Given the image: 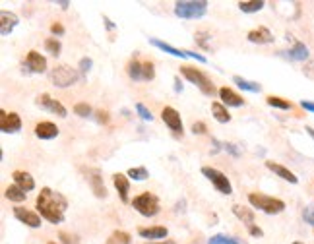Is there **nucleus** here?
<instances>
[{
    "mask_svg": "<svg viewBox=\"0 0 314 244\" xmlns=\"http://www.w3.org/2000/svg\"><path fill=\"white\" fill-rule=\"evenodd\" d=\"M35 207L39 211V215L47 219L49 223L53 225H59L64 221V215H66V209H68V200L57 192L53 188H41L37 200H35Z\"/></svg>",
    "mask_w": 314,
    "mask_h": 244,
    "instance_id": "obj_1",
    "label": "nucleus"
},
{
    "mask_svg": "<svg viewBox=\"0 0 314 244\" xmlns=\"http://www.w3.org/2000/svg\"><path fill=\"white\" fill-rule=\"evenodd\" d=\"M248 203L268 213V215H279L285 211V201L279 200V198H273V196H268V194H262V192H250L248 194Z\"/></svg>",
    "mask_w": 314,
    "mask_h": 244,
    "instance_id": "obj_2",
    "label": "nucleus"
},
{
    "mask_svg": "<svg viewBox=\"0 0 314 244\" xmlns=\"http://www.w3.org/2000/svg\"><path fill=\"white\" fill-rule=\"evenodd\" d=\"M208 12L206 0H179L175 2V16L180 20H198Z\"/></svg>",
    "mask_w": 314,
    "mask_h": 244,
    "instance_id": "obj_3",
    "label": "nucleus"
},
{
    "mask_svg": "<svg viewBox=\"0 0 314 244\" xmlns=\"http://www.w3.org/2000/svg\"><path fill=\"white\" fill-rule=\"evenodd\" d=\"M180 74L190 82V84H194L204 95H208V97H213L215 93H219L217 89H215V86H213V82L209 80L206 74L202 72V70H198V68H194V66H182L180 68Z\"/></svg>",
    "mask_w": 314,
    "mask_h": 244,
    "instance_id": "obj_4",
    "label": "nucleus"
},
{
    "mask_svg": "<svg viewBox=\"0 0 314 244\" xmlns=\"http://www.w3.org/2000/svg\"><path fill=\"white\" fill-rule=\"evenodd\" d=\"M126 74L134 82H151L155 78V66L151 60H140L134 57L126 64Z\"/></svg>",
    "mask_w": 314,
    "mask_h": 244,
    "instance_id": "obj_5",
    "label": "nucleus"
},
{
    "mask_svg": "<svg viewBox=\"0 0 314 244\" xmlns=\"http://www.w3.org/2000/svg\"><path fill=\"white\" fill-rule=\"evenodd\" d=\"M132 207L144 217H155L161 211L159 198L155 194H151V192H144V194L136 196L134 200H132Z\"/></svg>",
    "mask_w": 314,
    "mask_h": 244,
    "instance_id": "obj_6",
    "label": "nucleus"
},
{
    "mask_svg": "<svg viewBox=\"0 0 314 244\" xmlns=\"http://www.w3.org/2000/svg\"><path fill=\"white\" fill-rule=\"evenodd\" d=\"M49 78H51V84L57 87H70L74 86L76 82L80 80V72L76 68H70L66 64H60V66H55L51 72H49Z\"/></svg>",
    "mask_w": 314,
    "mask_h": 244,
    "instance_id": "obj_7",
    "label": "nucleus"
},
{
    "mask_svg": "<svg viewBox=\"0 0 314 244\" xmlns=\"http://www.w3.org/2000/svg\"><path fill=\"white\" fill-rule=\"evenodd\" d=\"M202 174L208 178L211 184H213V188H215L217 192H221V194H225V196L233 194V186H231L227 174H223L219 169H213V167H202Z\"/></svg>",
    "mask_w": 314,
    "mask_h": 244,
    "instance_id": "obj_8",
    "label": "nucleus"
},
{
    "mask_svg": "<svg viewBox=\"0 0 314 244\" xmlns=\"http://www.w3.org/2000/svg\"><path fill=\"white\" fill-rule=\"evenodd\" d=\"M35 103H37L41 109H45V111H49V113H53V115L60 116V118H66V116H68L66 107H64L60 101L53 99L49 93H41V95L35 99Z\"/></svg>",
    "mask_w": 314,
    "mask_h": 244,
    "instance_id": "obj_9",
    "label": "nucleus"
},
{
    "mask_svg": "<svg viewBox=\"0 0 314 244\" xmlns=\"http://www.w3.org/2000/svg\"><path fill=\"white\" fill-rule=\"evenodd\" d=\"M84 174H86V180L90 182L91 192L97 196V198H107V188H105L103 176H101V171L99 169H84Z\"/></svg>",
    "mask_w": 314,
    "mask_h": 244,
    "instance_id": "obj_10",
    "label": "nucleus"
},
{
    "mask_svg": "<svg viewBox=\"0 0 314 244\" xmlns=\"http://www.w3.org/2000/svg\"><path fill=\"white\" fill-rule=\"evenodd\" d=\"M14 217L20 223H24L26 227H30V229H39L41 227V219H43L39 213L31 211L28 207H22V205L14 207Z\"/></svg>",
    "mask_w": 314,
    "mask_h": 244,
    "instance_id": "obj_11",
    "label": "nucleus"
},
{
    "mask_svg": "<svg viewBox=\"0 0 314 244\" xmlns=\"http://www.w3.org/2000/svg\"><path fill=\"white\" fill-rule=\"evenodd\" d=\"M24 66L28 68V74H43L47 72V58L39 53V51H30L28 57H26V62Z\"/></svg>",
    "mask_w": 314,
    "mask_h": 244,
    "instance_id": "obj_12",
    "label": "nucleus"
},
{
    "mask_svg": "<svg viewBox=\"0 0 314 244\" xmlns=\"http://www.w3.org/2000/svg\"><path fill=\"white\" fill-rule=\"evenodd\" d=\"M0 130L4 134H16L22 130V118L18 113H8V111H0Z\"/></svg>",
    "mask_w": 314,
    "mask_h": 244,
    "instance_id": "obj_13",
    "label": "nucleus"
},
{
    "mask_svg": "<svg viewBox=\"0 0 314 244\" xmlns=\"http://www.w3.org/2000/svg\"><path fill=\"white\" fill-rule=\"evenodd\" d=\"M161 118H163V122L169 126V130L173 132V134H177V136H182V120H180V115L177 109H173V107H165L163 111H161Z\"/></svg>",
    "mask_w": 314,
    "mask_h": 244,
    "instance_id": "obj_14",
    "label": "nucleus"
},
{
    "mask_svg": "<svg viewBox=\"0 0 314 244\" xmlns=\"http://www.w3.org/2000/svg\"><path fill=\"white\" fill-rule=\"evenodd\" d=\"M138 234L142 238H146L148 242H157V240H167V234L169 230L163 225H157V227H140Z\"/></svg>",
    "mask_w": 314,
    "mask_h": 244,
    "instance_id": "obj_15",
    "label": "nucleus"
},
{
    "mask_svg": "<svg viewBox=\"0 0 314 244\" xmlns=\"http://www.w3.org/2000/svg\"><path fill=\"white\" fill-rule=\"evenodd\" d=\"M33 132H35V136H37L39 140H53V138H57L60 134L59 126H57L55 122H49V120L37 122Z\"/></svg>",
    "mask_w": 314,
    "mask_h": 244,
    "instance_id": "obj_16",
    "label": "nucleus"
},
{
    "mask_svg": "<svg viewBox=\"0 0 314 244\" xmlns=\"http://www.w3.org/2000/svg\"><path fill=\"white\" fill-rule=\"evenodd\" d=\"M246 39L256 45H269L273 43V33L268 28H256L246 33Z\"/></svg>",
    "mask_w": 314,
    "mask_h": 244,
    "instance_id": "obj_17",
    "label": "nucleus"
},
{
    "mask_svg": "<svg viewBox=\"0 0 314 244\" xmlns=\"http://www.w3.org/2000/svg\"><path fill=\"white\" fill-rule=\"evenodd\" d=\"M18 24H20V18H18L14 12H8V10H2V12H0V33H2L4 37L10 35Z\"/></svg>",
    "mask_w": 314,
    "mask_h": 244,
    "instance_id": "obj_18",
    "label": "nucleus"
},
{
    "mask_svg": "<svg viewBox=\"0 0 314 244\" xmlns=\"http://www.w3.org/2000/svg\"><path fill=\"white\" fill-rule=\"evenodd\" d=\"M217 95H219V99H221L225 107H244V99L237 91H233L231 87H221Z\"/></svg>",
    "mask_w": 314,
    "mask_h": 244,
    "instance_id": "obj_19",
    "label": "nucleus"
},
{
    "mask_svg": "<svg viewBox=\"0 0 314 244\" xmlns=\"http://www.w3.org/2000/svg\"><path fill=\"white\" fill-rule=\"evenodd\" d=\"M266 167H268L273 174H277L279 178H283V180L291 182V184H297V182H299V178H297V174H295V172H291L287 167L279 165V163H275V161H266Z\"/></svg>",
    "mask_w": 314,
    "mask_h": 244,
    "instance_id": "obj_20",
    "label": "nucleus"
},
{
    "mask_svg": "<svg viewBox=\"0 0 314 244\" xmlns=\"http://www.w3.org/2000/svg\"><path fill=\"white\" fill-rule=\"evenodd\" d=\"M113 184H115L117 192H119L120 200L124 201V203H128V192H130V180H128V176L122 174V172H115L113 174Z\"/></svg>",
    "mask_w": 314,
    "mask_h": 244,
    "instance_id": "obj_21",
    "label": "nucleus"
},
{
    "mask_svg": "<svg viewBox=\"0 0 314 244\" xmlns=\"http://www.w3.org/2000/svg\"><path fill=\"white\" fill-rule=\"evenodd\" d=\"M12 178H14V184L24 188L26 192H31L35 188V180H33V176L28 171H14L12 172Z\"/></svg>",
    "mask_w": 314,
    "mask_h": 244,
    "instance_id": "obj_22",
    "label": "nucleus"
},
{
    "mask_svg": "<svg viewBox=\"0 0 314 244\" xmlns=\"http://www.w3.org/2000/svg\"><path fill=\"white\" fill-rule=\"evenodd\" d=\"M150 45H153L155 49L163 51V53H169L171 57H177V58H188V53L186 51H180V49H175L173 45L165 43L161 39H150Z\"/></svg>",
    "mask_w": 314,
    "mask_h": 244,
    "instance_id": "obj_23",
    "label": "nucleus"
},
{
    "mask_svg": "<svg viewBox=\"0 0 314 244\" xmlns=\"http://www.w3.org/2000/svg\"><path fill=\"white\" fill-rule=\"evenodd\" d=\"M233 213H235V217L237 219H240L246 227H252L254 225V211L250 209V207H242V205H233Z\"/></svg>",
    "mask_w": 314,
    "mask_h": 244,
    "instance_id": "obj_24",
    "label": "nucleus"
},
{
    "mask_svg": "<svg viewBox=\"0 0 314 244\" xmlns=\"http://www.w3.org/2000/svg\"><path fill=\"white\" fill-rule=\"evenodd\" d=\"M283 53H287V57L291 58V60H299V62L308 60V47L304 43H300V41H297V43L293 45L291 51H283Z\"/></svg>",
    "mask_w": 314,
    "mask_h": 244,
    "instance_id": "obj_25",
    "label": "nucleus"
},
{
    "mask_svg": "<svg viewBox=\"0 0 314 244\" xmlns=\"http://www.w3.org/2000/svg\"><path fill=\"white\" fill-rule=\"evenodd\" d=\"M211 115H213V118H215L217 122H221V124H227V122L231 120V115H229L227 107H225L221 101H213V103H211Z\"/></svg>",
    "mask_w": 314,
    "mask_h": 244,
    "instance_id": "obj_26",
    "label": "nucleus"
},
{
    "mask_svg": "<svg viewBox=\"0 0 314 244\" xmlns=\"http://www.w3.org/2000/svg\"><path fill=\"white\" fill-rule=\"evenodd\" d=\"M4 196L8 198L10 201H16V203H22V201L28 198V192L24 190V188H20L18 184H10V186L6 188V192H4Z\"/></svg>",
    "mask_w": 314,
    "mask_h": 244,
    "instance_id": "obj_27",
    "label": "nucleus"
},
{
    "mask_svg": "<svg viewBox=\"0 0 314 244\" xmlns=\"http://www.w3.org/2000/svg\"><path fill=\"white\" fill-rule=\"evenodd\" d=\"M264 6H266L264 0H240L239 2L240 12H244V14H256V12H260Z\"/></svg>",
    "mask_w": 314,
    "mask_h": 244,
    "instance_id": "obj_28",
    "label": "nucleus"
},
{
    "mask_svg": "<svg viewBox=\"0 0 314 244\" xmlns=\"http://www.w3.org/2000/svg\"><path fill=\"white\" fill-rule=\"evenodd\" d=\"M233 82L240 87V89H244V91H250V93H260L262 91V86L260 84H256V82H250V80H244L242 76H233Z\"/></svg>",
    "mask_w": 314,
    "mask_h": 244,
    "instance_id": "obj_29",
    "label": "nucleus"
},
{
    "mask_svg": "<svg viewBox=\"0 0 314 244\" xmlns=\"http://www.w3.org/2000/svg\"><path fill=\"white\" fill-rule=\"evenodd\" d=\"M266 103H268L269 107H275V109H281V111H291L293 109L291 101L283 99V97H277V95H268Z\"/></svg>",
    "mask_w": 314,
    "mask_h": 244,
    "instance_id": "obj_30",
    "label": "nucleus"
},
{
    "mask_svg": "<svg viewBox=\"0 0 314 244\" xmlns=\"http://www.w3.org/2000/svg\"><path fill=\"white\" fill-rule=\"evenodd\" d=\"M130 242H132V236L126 230H115L107 238V244H130Z\"/></svg>",
    "mask_w": 314,
    "mask_h": 244,
    "instance_id": "obj_31",
    "label": "nucleus"
},
{
    "mask_svg": "<svg viewBox=\"0 0 314 244\" xmlns=\"http://www.w3.org/2000/svg\"><path fill=\"white\" fill-rule=\"evenodd\" d=\"M126 176H128V178H132V180L142 182V180H146V178L150 176V172H148V169H146V167H132V169H128Z\"/></svg>",
    "mask_w": 314,
    "mask_h": 244,
    "instance_id": "obj_32",
    "label": "nucleus"
},
{
    "mask_svg": "<svg viewBox=\"0 0 314 244\" xmlns=\"http://www.w3.org/2000/svg\"><path fill=\"white\" fill-rule=\"evenodd\" d=\"M45 51L53 57H59L60 51H62V43H60L57 37H49L45 41Z\"/></svg>",
    "mask_w": 314,
    "mask_h": 244,
    "instance_id": "obj_33",
    "label": "nucleus"
},
{
    "mask_svg": "<svg viewBox=\"0 0 314 244\" xmlns=\"http://www.w3.org/2000/svg\"><path fill=\"white\" fill-rule=\"evenodd\" d=\"M208 244H240L237 238L233 236H227V234H213L208 240Z\"/></svg>",
    "mask_w": 314,
    "mask_h": 244,
    "instance_id": "obj_34",
    "label": "nucleus"
},
{
    "mask_svg": "<svg viewBox=\"0 0 314 244\" xmlns=\"http://www.w3.org/2000/svg\"><path fill=\"white\" fill-rule=\"evenodd\" d=\"M91 113H93V109H91L88 103H76L74 105V115L86 118V116H91Z\"/></svg>",
    "mask_w": 314,
    "mask_h": 244,
    "instance_id": "obj_35",
    "label": "nucleus"
},
{
    "mask_svg": "<svg viewBox=\"0 0 314 244\" xmlns=\"http://www.w3.org/2000/svg\"><path fill=\"white\" fill-rule=\"evenodd\" d=\"M136 113L140 115L142 120H146V122H151V120H153V115H151L150 109H148L144 103H136Z\"/></svg>",
    "mask_w": 314,
    "mask_h": 244,
    "instance_id": "obj_36",
    "label": "nucleus"
},
{
    "mask_svg": "<svg viewBox=\"0 0 314 244\" xmlns=\"http://www.w3.org/2000/svg\"><path fill=\"white\" fill-rule=\"evenodd\" d=\"M302 219H304V223L314 225V205H306V207L302 209Z\"/></svg>",
    "mask_w": 314,
    "mask_h": 244,
    "instance_id": "obj_37",
    "label": "nucleus"
},
{
    "mask_svg": "<svg viewBox=\"0 0 314 244\" xmlns=\"http://www.w3.org/2000/svg\"><path fill=\"white\" fill-rule=\"evenodd\" d=\"M60 242L62 244H80V240H78V236H74V234H70V232H60Z\"/></svg>",
    "mask_w": 314,
    "mask_h": 244,
    "instance_id": "obj_38",
    "label": "nucleus"
},
{
    "mask_svg": "<svg viewBox=\"0 0 314 244\" xmlns=\"http://www.w3.org/2000/svg\"><path fill=\"white\" fill-rule=\"evenodd\" d=\"M91 66H93V60L88 57H84L80 60V64H78V68H80V72L82 74H88L91 70Z\"/></svg>",
    "mask_w": 314,
    "mask_h": 244,
    "instance_id": "obj_39",
    "label": "nucleus"
},
{
    "mask_svg": "<svg viewBox=\"0 0 314 244\" xmlns=\"http://www.w3.org/2000/svg\"><path fill=\"white\" fill-rule=\"evenodd\" d=\"M51 33H53V35H57V37H60V35H64V33H66V29H64V26H62V24L55 22V24L51 26Z\"/></svg>",
    "mask_w": 314,
    "mask_h": 244,
    "instance_id": "obj_40",
    "label": "nucleus"
},
{
    "mask_svg": "<svg viewBox=\"0 0 314 244\" xmlns=\"http://www.w3.org/2000/svg\"><path fill=\"white\" fill-rule=\"evenodd\" d=\"M95 118H97V122H99V124H107L111 116H109L107 111H95Z\"/></svg>",
    "mask_w": 314,
    "mask_h": 244,
    "instance_id": "obj_41",
    "label": "nucleus"
},
{
    "mask_svg": "<svg viewBox=\"0 0 314 244\" xmlns=\"http://www.w3.org/2000/svg\"><path fill=\"white\" fill-rule=\"evenodd\" d=\"M190 130H192L194 134H198V136H202V134H206V132H208V128H206V124H204V122H194Z\"/></svg>",
    "mask_w": 314,
    "mask_h": 244,
    "instance_id": "obj_42",
    "label": "nucleus"
},
{
    "mask_svg": "<svg viewBox=\"0 0 314 244\" xmlns=\"http://www.w3.org/2000/svg\"><path fill=\"white\" fill-rule=\"evenodd\" d=\"M196 39H198V43L202 45L204 49H208V45H206V39H209V33H206V31H198V33H196Z\"/></svg>",
    "mask_w": 314,
    "mask_h": 244,
    "instance_id": "obj_43",
    "label": "nucleus"
},
{
    "mask_svg": "<svg viewBox=\"0 0 314 244\" xmlns=\"http://www.w3.org/2000/svg\"><path fill=\"white\" fill-rule=\"evenodd\" d=\"M223 149H225V151H229L231 155H235V157H239V155H240V151L237 149V147H235V144H223Z\"/></svg>",
    "mask_w": 314,
    "mask_h": 244,
    "instance_id": "obj_44",
    "label": "nucleus"
},
{
    "mask_svg": "<svg viewBox=\"0 0 314 244\" xmlns=\"http://www.w3.org/2000/svg\"><path fill=\"white\" fill-rule=\"evenodd\" d=\"M248 232H250L252 236H258V238H260V236H264V230L260 229V227H256V225H252V227H248Z\"/></svg>",
    "mask_w": 314,
    "mask_h": 244,
    "instance_id": "obj_45",
    "label": "nucleus"
},
{
    "mask_svg": "<svg viewBox=\"0 0 314 244\" xmlns=\"http://www.w3.org/2000/svg\"><path fill=\"white\" fill-rule=\"evenodd\" d=\"M300 107H302L304 111H308V113H314V103L312 101H300Z\"/></svg>",
    "mask_w": 314,
    "mask_h": 244,
    "instance_id": "obj_46",
    "label": "nucleus"
},
{
    "mask_svg": "<svg viewBox=\"0 0 314 244\" xmlns=\"http://www.w3.org/2000/svg\"><path fill=\"white\" fill-rule=\"evenodd\" d=\"M103 22H105V26H107V29H109V31H113V29H115V24H113V22H111L107 16H103Z\"/></svg>",
    "mask_w": 314,
    "mask_h": 244,
    "instance_id": "obj_47",
    "label": "nucleus"
},
{
    "mask_svg": "<svg viewBox=\"0 0 314 244\" xmlns=\"http://www.w3.org/2000/svg\"><path fill=\"white\" fill-rule=\"evenodd\" d=\"M175 91H177V93H180V91H182V84H180L179 76H175Z\"/></svg>",
    "mask_w": 314,
    "mask_h": 244,
    "instance_id": "obj_48",
    "label": "nucleus"
},
{
    "mask_svg": "<svg viewBox=\"0 0 314 244\" xmlns=\"http://www.w3.org/2000/svg\"><path fill=\"white\" fill-rule=\"evenodd\" d=\"M146 244H177V242H175V240H169V238H167V240H157V242H146Z\"/></svg>",
    "mask_w": 314,
    "mask_h": 244,
    "instance_id": "obj_49",
    "label": "nucleus"
},
{
    "mask_svg": "<svg viewBox=\"0 0 314 244\" xmlns=\"http://www.w3.org/2000/svg\"><path fill=\"white\" fill-rule=\"evenodd\" d=\"M304 130H306V134H308V136H310V138L314 140V128H310V126H306Z\"/></svg>",
    "mask_w": 314,
    "mask_h": 244,
    "instance_id": "obj_50",
    "label": "nucleus"
},
{
    "mask_svg": "<svg viewBox=\"0 0 314 244\" xmlns=\"http://www.w3.org/2000/svg\"><path fill=\"white\" fill-rule=\"evenodd\" d=\"M57 4H59L60 8H64V10H66V8L70 6V2H57Z\"/></svg>",
    "mask_w": 314,
    "mask_h": 244,
    "instance_id": "obj_51",
    "label": "nucleus"
},
{
    "mask_svg": "<svg viewBox=\"0 0 314 244\" xmlns=\"http://www.w3.org/2000/svg\"><path fill=\"white\" fill-rule=\"evenodd\" d=\"M291 244H302V242H299V240H295V242H291Z\"/></svg>",
    "mask_w": 314,
    "mask_h": 244,
    "instance_id": "obj_52",
    "label": "nucleus"
},
{
    "mask_svg": "<svg viewBox=\"0 0 314 244\" xmlns=\"http://www.w3.org/2000/svg\"><path fill=\"white\" fill-rule=\"evenodd\" d=\"M47 244H57V242H47Z\"/></svg>",
    "mask_w": 314,
    "mask_h": 244,
    "instance_id": "obj_53",
    "label": "nucleus"
}]
</instances>
